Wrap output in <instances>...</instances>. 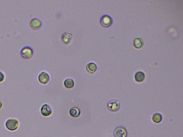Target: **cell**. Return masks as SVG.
<instances>
[{
	"mask_svg": "<svg viewBox=\"0 0 183 137\" xmlns=\"http://www.w3.org/2000/svg\"><path fill=\"white\" fill-rule=\"evenodd\" d=\"M86 69L88 74H94L97 70V65L93 62H90L87 65Z\"/></svg>",
	"mask_w": 183,
	"mask_h": 137,
	"instance_id": "cell-10",
	"label": "cell"
},
{
	"mask_svg": "<svg viewBox=\"0 0 183 137\" xmlns=\"http://www.w3.org/2000/svg\"><path fill=\"white\" fill-rule=\"evenodd\" d=\"M72 39L73 35L71 33H64L61 36V40L64 45H69L72 42Z\"/></svg>",
	"mask_w": 183,
	"mask_h": 137,
	"instance_id": "cell-6",
	"label": "cell"
},
{
	"mask_svg": "<svg viewBox=\"0 0 183 137\" xmlns=\"http://www.w3.org/2000/svg\"><path fill=\"white\" fill-rule=\"evenodd\" d=\"M135 78L136 81L138 83H141L144 81L145 79V75L143 72L139 71L135 74Z\"/></svg>",
	"mask_w": 183,
	"mask_h": 137,
	"instance_id": "cell-14",
	"label": "cell"
},
{
	"mask_svg": "<svg viewBox=\"0 0 183 137\" xmlns=\"http://www.w3.org/2000/svg\"><path fill=\"white\" fill-rule=\"evenodd\" d=\"M5 126L9 130L15 131L18 129L20 122L16 119L10 118L7 120L5 123Z\"/></svg>",
	"mask_w": 183,
	"mask_h": 137,
	"instance_id": "cell-1",
	"label": "cell"
},
{
	"mask_svg": "<svg viewBox=\"0 0 183 137\" xmlns=\"http://www.w3.org/2000/svg\"><path fill=\"white\" fill-rule=\"evenodd\" d=\"M20 54L22 58L26 59H29L32 58L34 56V50L30 46H25L22 48L20 51Z\"/></svg>",
	"mask_w": 183,
	"mask_h": 137,
	"instance_id": "cell-2",
	"label": "cell"
},
{
	"mask_svg": "<svg viewBox=\"0 0 183 137\" xmlns=\"http://www.w3.org/2000/svg\"><path fill=\"white\" fill-rule=\"evenodd\" d=\"M3 105L2 102H1V100H0V110H1V109L2 108Z\"/></svg>",
	"mask_w": 183,
	"mask_h": 137,
	"instance_id": "cell-17",
	"label": "cell"
},
{
	"mask_svg": "<svg viewBox=\"0 0 183 137\" xmlns=\"http://www.w3.org/2000/svg\"><path fill=\"white\" fill-rule=\"evenodd\" d=\"M29 26L31 29L34 30H39L43 25L42 21L39 18H34L29 22Z\"/></svg>",
	"mask_w": 183,
	"mask_h": 137,
	"instance_id": "cell-3",
	"label": "cell"
},
{
	"mask_svg": "<svg viewBox=\"0 0 183 137\" xmlns=\"http://www.w3.org/2000/svg\"><path fill=\"white\" fill-rule=\"evenodd\" d=\"M113 22L112 18L108 15H104L100 19V23L101 25L104 28L109 27L112 24Z\"/></svg>",
	"mask_w": 183,
	"mask_h": 137,
	"instance_id": "cell-4",
	"label": "cell"
},
{
	"mask_svg": "<svg viewBox=\"0 0 183 137\" xmlns=\"http://www.w3.org/2000/svg\"><path fill=\"white\" fill-rule=\"evenodd\" d=\"M64 85L67 89H72L74 86V80L72 79H66L64 81Z\"/></svg>",
	"mask_w": 183,
	"mask_h": 137,
	"instance_id": "cell-15",
	"label": "cell"
},
{
	"mask_svg": "<svg viewBox=\"0 0 183 137\" xmlns=\"http://www.w3.org/2000/svg\"><path fill=\"white\" fill-rule=\"evenodd\" d=\"M114 135L115 137H127L128 132L124 127L119 126L115 129Z\"/></svg>",
	"mask_w": 183,
	"mask_h": 137,
	"instance_id": "cell-8",
	"label": "cell"
},
{
	"mask_svg": "<svg viewBox=\"0 0 183 137\" xmlns=\"http://www.w3.org/2000/svg\"><path fill=\"white\" fill-rule=\"evenodd\" d=\"M163 120V117L161 114L159 113L153 114L151 117V120L154 124H159Z\"/></svg>",
	"mask_w": 183,
	"mask_h": 137,
	"instance_id": "cell-13",
	"label": "cell"
},
{
	"mask_svg": "<svg viewBox=\"0 0 183 137\" xmlns=\"http://www.w3.org/2000/svg\"><path fill=\"white\" fill-rule=\"evenodd\" d=\"M5 79V75L4 73L1 71H0V83H1L4 81Z\"/></svg>",
	"mask_w": 183,
	"mask_h": 137,
	"instance_id": "cell-16",
	"label": "cell"
},
{
	"mask_svg": "<svg viewBox=\"0 0 183 137\" xmlns=\"http://www.w3.org/2000/svg\"><path fill=\"white\" fill-rule=\"evenodd\" d=\"M134 46L137 49H140L144 46V41L140 37L136 38L133 41Z\"/></svg>",
	"mask_w": 183,
	"mask_h": 137,
	"instance_id": "cell-12",
	"label": "cell"
},
{
	"mask_svg": "<svg viewBox=\"0 0 183 137\" xmlns=\"http://www.w3.org/2000/svg\"><path fill=\"white\" fill-rule=\"evenodd\" d=\"M70 115L74 117H78L81 115V112L79 108L77 107H72L69 110Z\"/></svg>",
	"mask_w": 183,
	"mask_h": 137,
	"instance_id": "cell-11",
	"label": "cell"
},
{
	"mask_svg": "<svg viewBox=\"0 0 183 137\" xmlns=\"http://www.w3.org/2000/svg\"><path fill=\"white\" fill-rule=\"evenodd\" d=\"M38 79L40 84L46 85L49 82L50 75L47 73L45 72H42L40 73L38 75Z\"/></svg>",
	"mask_w": 183,
	"mask_h": 137,
	"instance_id": "cell-5",
	"label": "cell"
},
{
	"mask_svg": "<svg viewBox=\"0 0 183 137\" xmlns=\"http://www.w3.org/2000/svg\"><path fill=\"white\" fill-rule=\"evenodd\" d=\"M108 109L112 112H116L119 110L120 104L116 100H111L108 102L107 105Z\"/></svg>",
	"mask_w": 183,
	"mask_h": 137,
	"instance_id": "cell-7",
	"label": "cell"
},
{
	"mask_svg": "<svg viewBox=\"0 0 183 137\" xmlns=\"http://www.w3.org/2000/svg\"><path fill=\"white\" fill-rule=\"evenodd\" d=\"M42 115L45 117H48L52 114V110L49 105L45 104L42 107L41 109Z\"/></svg>",
	"mask_w": 183,
	"mask_h": 137,
	"instance_id": "cell-9",
	"label": "cell"
}]
</instances>
